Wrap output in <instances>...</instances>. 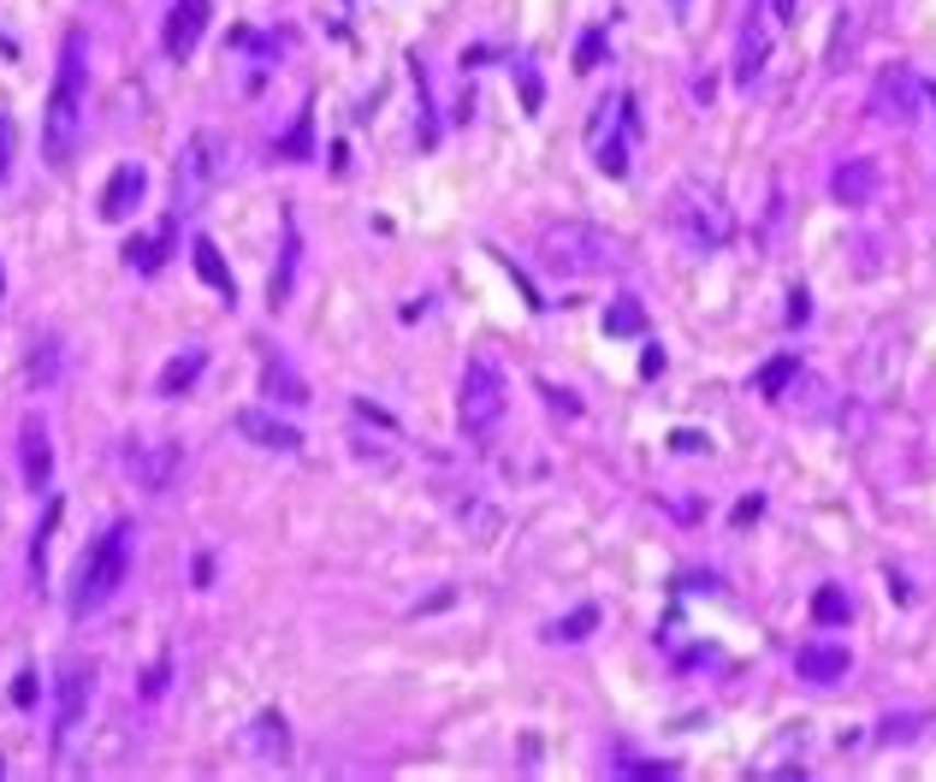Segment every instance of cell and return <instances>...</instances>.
Returning a JSON list of instances; mask_svg holds the SVG:
<instances>
[{
  "label": "cell",
  "mask_w": 936,
  "mask_h": 782,
  "mask_svg": "<svg viewBox=\"0 0 936 782\" xmlns=\"http://www.w3.org/2000/svg\"><path fill=\"white\" fill-rule=\"evenodd\" d=\"M83 90H90V54H83V31H66L60 42V71H54V95L42 113V154L66 166L83 137Z\"/></svg>",
  "instance_id": "cell-1"
},
{
  "label": "cell",
  "mask_w": 936,
  "mask_h": 782,
  "mask_svg": "<svg viewBox=\"0 0 936 782\" xmlns=\"http://www.w3.org/2000/svg\"><path fill=\"white\" fill-rule=\"evenodd\" d=\"M130 545H137L130 521H113V528L101 533L90 552H83L78 582H71V617H95L101 605H107L113 593L125 587V575H130Z\"/></svg>",
  "instance_id": "cell-2"
},
{
  "label": "cell",
  "mask_w": 936,
  "mask_h": 782,
  "mask_svg": "<svg viewBox=\"0 0 936 782\" xmlns=\"http://www.w3.org/2000/svg\"><path fill=\"white\" fill-rule=\"evenodd\" d=\"M610 261H617V238H605L587 220H551L539 231V267L558 279H593V273H610Z\"/></svg>",
  "instance_id": "cell-3"
},
{
  "label": "cell",
  "mask_w": 936,
  "mask_h": 782,
  "mask_svg": "<svg viewBox=\"0 0 936 782\" xmlns=\"http://www.w3.org/2000/svg\"><path fill=\"white\" fill-rule=\"evenodd\" d=\"M504 410H510V386H504V368L487 356H475L463 368V391H457V422L468 439H492L504 427Z\"/></svg>",
  "instance_id": "cell-4"
},
{
  "label": "cell",
  "mask_w": 936,
  "mask_h": 782,
  "mask_svg": "<svg viewBox=\"0 0 936 782\" xmlns=\"http://www.w3.org/2000/svg\"><path fill=\"white\" fill-rule=\"evenodd\" d=\"M670 226H676L687 243H699V250H718V243L735 238V220H729L723 196L699 179L676 184V196H670Z\"/></svg>",
  "instance_id": "cell-5"
},
{
  "label": "cell",
  "mask_w": 936,
  "mask_h": 782,
  "mask_svg": "<svg viewBox=\"0 0 936 782\" xmlns=\"http://www.w3.org/2000/svg\"><path fill=\"white\" fill-rule=\"evenodd\" d=\"M219 172H226V142H219V130H196V137L184 142V154H179V179H172L179 214H196L202 202L214 196Z\"/></svg>",
  "instance_id": "cell-6"
},
{
  "label": "cell",
  "mask_w": 936,
  "mask_h": 782,
  "mask_svg": "<svg viewBox=\"0 0 936 782\" xmlns=\"http://www.w3.org/2000/svg\"><path fill=\"white\" fill-rule=\"evenodd\" d=\"M90 693H95V664L60 658V670H54V747L71 741V729L90 712Z\"/></svg>",
  "instance_id": "cell-7"
},
{
  "label": "cell",
  "mask_w": 936,
  "mask_h": 782,
  "mask_svg": "<svg viewBox=\"0 0 936 782\" xmlns=\"http://www.w3.org/2000/svg\"><path fill=\"white\" fill-rule=\"evenodd\" d=\"M918 107H925V95H918L913 71H906V66L877 71V83H871V113H877V119H883V125H913Z\"/></svg>",
  "instance_id": "cell-8"
},
{
  "label": "cell",
  "mask_w": 936,
  "mask_h": 782,
  "mask_svg": "<svg viewBox=\"0 0 936 782\" xmlns=\"http://www.w3.org/2000/svg\"><path fill=\"white\" fill-rule=\"evenodd\" d=\"M231 427H238L250 445H261V451H273V457H303V433L273 410H238Z\"/></svg>",
  "instance_id": "cell-9"
},
{
  "label": "cell",
  "mask_w": 936,
  "mask_h": 782,
  "mask_svg": "<svg viewBox=\"0 0 936 782\" xmlns=\"http://www.w3.org/2000/svg\"><path fill=\"white\" fill-rule=\"evenodd\" d=\"M208 19H214V0H179V7L167 12V36H160V42H167L172 60H190V54H196Z\"/></svg>",
  "instance_id": "cell-10"
},
{
  "label": "cell",
  "mask_w": 936,
  "mask_h": 782,
  "mask_svg": "<svg viewBox=\"0 0 936 782\" xmlns=\"http://www.w3.org/2000/svg\"><path fill=\"white\" fill-rule=\"evenodd\" d=\"M142 196H149V172H142L137 161L113 166L107 191H101V220H130V214H137V202H142Z\"/></svg>",
  "instance_id": "cell-11"
},
{
  "label": "cell",
  "mask_w": 936,
  "mask_h": 782,
  "mask_svg": "<svg viewBox=\"0 0 936 782\" xmlns=\"http://www.w3.org/2000/svg\"><path fill=\"white\" fill-rule=\"evenodd\" d=\"M125 474L137 486L160 492L172 474H179V445H130V451H125Z\"/></svg>",
  "instance_id": "cell-12"
},
{
  "label": "cell",
  "mask_w": 936,
  "mask_h": 782,
  "mask_svg": "<svg viewBox=\"0 0 936 782\" xmlns=\"http://www.w3.org/2000/svg\"><path fill=\"white\" fill-rule=\"evenodd\" d=\"M19 462H24V486L42 492L54 474V445H48V427H42V415H31V422L19 427Z\"/></svg>",
  "instance_id": "cell-13"
},
{
  "label": "cell",
  "mask_w": 936,
  "mask_h": 782,
  "mask_svg": "<svg viewBox=\"0 0 936 782\" xmlns=\"http://www.w3.org/2000/svg\"><path fill=\"white\" fill-rule=\"evenodd\" d=\"M795 670H800V682H842V676H847V646H836V641L800 646L795 652Z\"/></svg>",
  "instance_id": "cell-14"
},
{
  "label": "cell",
  "mask_w": 936,
  "mask_h": 782,
  "mask_svg": "<svg viewBox=\"0 0 936 782\" xmlns=\"http://www.w3.org/2000/svg\"><path fill=\"white\" fill-rule=\"evenodd\" d=\"M877 161H842L836 166V179H830V196L836 202H847V208H866V202L877 196Z\"/></svg>",
  "instance_id": "cell-15"
},
{
  "label": "cell",
  "mask_w": 936,
  "mask_h": 782,
  "mask_svg": "<svg viewBox=\"0 0 936 782\" xmlns=\"http://www.w3.org/2000/svg\"><path fill=\"white\" fill-rule=\"evenodd\" d=\"M261 391H267V398H279L285 410H303V403H309V386L297 380V368H290L285 356H267V361H261Z\"/></svg>",
  "instance_id": "cell-16"
},
{
  "label": "cell",
  "mask_w": 936,
  "mask_h": 782,
  "mask_svg": "<svg viewBox=\"0 0 936 782\" xmlns=\"http://www.w3.org/2000/svg\"><path fill=\"white\" fill-rule=\"evenodd\" d=\"M243 741H250L255 759H285V752H290V729H285L279 712H261L250 729H243Z\"/></svg>",
  "instance_id": "cell-17"
},
{
  "label": "cell",
  "mask_w": 936,
  "mask_h": 782,
  "mask_svg": "<svg viewBox=\"0 0 936 782\" xmlns=\"http://www.w3.org/2000/svg\"><path fill=\"white\" fill-rule=\"evenodd\" d=\"M202 361H208V356H202V350H184V356H172L167 368H160V380H155V391H160V398H179V391H190V386L202 380Z\"/></svg>",
  "instance_id": "cell-18"
},
{
  "label": "cell",
  "mask_w": 936,
  "mask_h": 782,
  "mask_svg": "<svg viewBox=\"0 0 936 782\" xmlns=\"http://www.w3.org/2000/svg\"><path fill=\"white\" fill-rule=\"evenodd\" d=\"M297 250H303V238H297V220H285V255H279V273H273V285H267V297H273V309L290 297V279H297Z\"/></svg>",
  "instance_id": "cell-19"
},
{
  "label": "cell",
  "mask_w": 936,
  "mask_h": 782,
  "mask_svg": "<svg viewBox=\"0 0 936 782\" xmlns=\"http://www.w3.org/2000/svg\"><path fill=\"white\" fill-rule=\"evenodd\" d=\"M190 255H196V273H202V279H208L219 297H231V273H226V261H219L214 243H208V238H196V243H190Z\"/></svg>",
  "instance_id": "cell-20"
},
{
  "label": "cell",
  "mask_w": 936,
  "mask_h": 782,
  "mask_svg": "<svg viewBox=\"0 0 936 782\" xmlns=\"http://www.w3.org/2000/svg\"><path fill=\"white\" fill-rule=\"evenodd\" d=\"M167 243H172V226H160V238H130V243H125V261H130L137 273H155L160 255H167Z\"/></svg>",
  "instance_id": "cell-21"
},
{
  "label": "cell",
  "mask_w": 936,
  "mask_h": 782,
  "mask_svg": "<svg viewBox=\"0 0 936 782\" xmlns=\"http://www.w3.org/2000/svg\"><path fill=\"white\" fill-rule=\"evenodd\" d=\"M812 617L836 629V622L854 617V605H847V593H842V587H818V593H812Z\"/></svg>",
  "instance_id": "cell-22"
},
{
  "label": "cell",
  "mask_w": 936,
  "mask_h": 782,
  "mask_svg": "<svg viewBox=\"0 0 936 782\" xmlns=\"http://www.w3.org/2000/svg\"><path fill=\"white\" fill-rule=\"evenodd\" d=\"M640 326H647V321H640V302H628V297L605 314V332H610V338H635Z\"/></svg>",
  "instance_id": "cell-23"
},
{
  "label": "cell",
  "mask_w": 936,
  "mask_h": 782,
  "mask_svg": "<svg viewBox=\"0 0 936 782\" xmlns=\"http://www.w3.org/2000/svg\"><path fill=\"white\" fill-rule=\"evenodd\" d=\"M795 373H800V361L795 356H777L765 373H758V391H765V398H783V386L795 380Z\"/></svg>",
  "instance_id": "cell-24"
},
{
  "label": "cell",
  "mask_w": 936,
  "mask_h": 782,
  "mask_svg": "<svg viewBox=\"0 0 936 782\" xmlns=\"http://www.w3.org/2000/svg\"><path fill=\"white\" fill-rule=\"evenodd\" d=\"M593 629H598V611H593V605H581L575 617H563L558 629H551V641H587Z\"/></svg>",
  "instance_id": "cell-25"
},
{
  "label": "cell",
  "mask_w": 936,
  "mask_h": 782,
  "mask_svg": "<svg viewBox=\"0 0 936 782\" xmlns=\"http://www.w3.org/2000/svg\"><path fill=\"white\" fill-rule=\"evenodd\" d=\"M54 356H60V344H36V356H31V386H54V380H60V361H54Z\"/></svg>",
  "instance_id": "cell-26"
},
{
  "label": "cell",
  "mask_w": 936,
  "mask_h": 782,
  "mask_svg": "<svg viewBox=\"0 0 936 782\" xmlns=\"http://www.w3.org/2000/svg\"><path fill=\"white\" fill-rule=\"evenodd\" d=\"M931 729V717L918 712V717H883L877 723V741H906V735H925Z\"/></svg>",
  "instance_id": "cell-27"
},
{
  "label": "cell",
  "mask_w": 936,
  "mask_h": 782,
  "mask_svg": "<svg viewBox=\"0 0 936 782\" xmlns=\"http://www.w3.org/2000/svg\"><path fill=\"white\" fill-rule=\"evenodd\" d=\"M598 60H605V31H587L581 48H575V71H593Z\"/></svg>",
  "instance_id": "cell-28"
},
{
  "label": "cell",
  "mask_w": 936,
  "mask_h": 782,
  "mask_svg": "<svg viewBox=\"0 0 936 782\" xmlns=\"http://www.w3.org/2000/svg\"><path fill=\"white\" fill-rule=\"evenodd\" d=\"M12 149H19V125H12L7 113H0V179L12 172Z\"/></svg>",
  "instance_id": "cell-29"
},
{
  "label": "cell",
  "mask_w": 936,
  "mask_h": 782,
  "mask_svg": "<svg viewBox=\"0 0 936 782\" xmlns=\"http://www.w3.org/2000/svg\"><path fill=\"white\" fill-rule=\"evenodd\" d=\"M623 771L628 777H676V764H664V759H623Z\"/></svg>",
  "instance_id": "cell-30"
},
{
  "label": "cell",
  "mask_w": 936,
  "mask_h": 782,
  "mask_svg": "<svg viewBox=\"0 0 936 782\" xmlns=\"http://www.w3.org/2000/svg\"><path fill=\"white\" fill-rule=\"evenodd\" d=\"M285 154H290V161H303V154H309V113H303V119H297V130L285 137Z\"/></svg>",
  "instance_id": "cell-31"
},
{
  "label": "cell",
  "mask_w": 936,
  "mask_h": 782,
  "mask_svg": "<svg viewBox=\"0 0 936 782\" xmlns=\"http://www.w3.org/2000/svg\"><path fill=\"white\" fill-rule=\"evenodd\" d=\"M12 705H24V712L36 705V676L31 670H19V682H12Z\"/></svg>",
  "instance_id": "cell-32"
},
{
  "label": "cell",
  "mask_w": 936,
  "mask_h": 782,
  "mask_svg": "<svg viewBox=\"0 0 936 782\" xmlns=\"http://www.w3.org/2000/svg\"><path fill=\"white\" fill-rule=\"evenodd\" d=\"M640 373H647V380H658V373H664V356L647 350V356H640Z\"/></svg>",
  "instance_id": "cell-33"
}]
</instances>
